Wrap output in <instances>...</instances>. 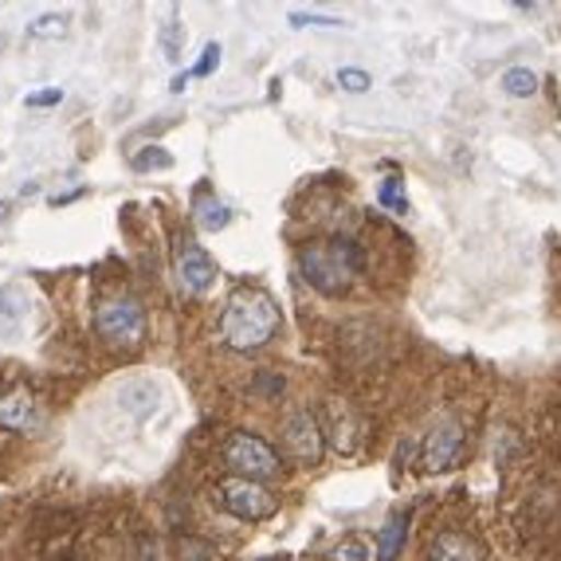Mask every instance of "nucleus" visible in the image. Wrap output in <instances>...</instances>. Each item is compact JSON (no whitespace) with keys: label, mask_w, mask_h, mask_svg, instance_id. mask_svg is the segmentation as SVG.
<instances>
[{"label":"nucleus","mask_w":561,"mask_h":561,"mask_svg":"<svg viewBox=\"0 0 561 561\" xmlns=\"http://www.w3.org/2000/svg\"><path fill=\"white\" fill-rule=\"evenodd\" d=\"M377 205L389 208L393 216H409L412 205H409V193H404V178H385L377 185Z\"/></svg>","instance_id":"ddd939ff"},{"label":"nucleus","mask_w":561,"mask_h":561,"mask_svg":"<svg viewBox=\"0 0 561 561\" xmlns=\"http://www.w3.org/2000/svg\"><path fill=\"white\" fill-rule=\"evenodd\" d=\"M299 272L322 295H342L354 287V279L365 272V252L357 240L330 236V240H310L299 252Z\"/></svg>","instance_id":"f03ea898"},{"label":"nucleus","mask_w":561,"mask_h":561,"mask_svg":"<svg viewBox=\"0 0 561 561\" xmlns=\"http://www.w3.org/2000/svg\"><path fill=\"white\" fill-rule=\"evenodd\" d=\"M432 561H483V550L471 542L468 534H456V530H444L432 538Z\"/></svg>","instance_id":"1a4fd4ad"},{"label":"nucleus","mask_w":561,"mask_h":561,"mask_svg":"<svg viewBox=\"0 0 561 561\" xmlns=\"http://www.w3.org/2000/svg\"><path fill=\"white\" fill-rule=\"evenodd\" d=\"M225 463L240 479H275L279 476V451L272 444L255 436V432H232L225 444Z\"/></svg>","instance_id":"20e7f679"},{"label":"nucleus","mask_w":561,"mask_h":561,"mask_svg":"<svg viewBox=\"0 0 561 561\" xmlns=\"http://www.w3.org/2000/svg\"><path fill=\"white\" fill-rule=\"evenodd\" d=\"M228 220H232V208H228L225 201H216V197L197 201V225L205 228V232H220V228H228Z\"/></svg>","instance_id":"4468645a"},{"label":"nucleus","mask_w":561,"mask_h":561,"mask_svg":"<svg viewBox=\"0 0 561 561\" xmlns=\"http://www.w3.org/2000/svg\"><path fill=\"white\" fill-rule=\"evenodd\" d=\"M4 213H9V201H0V220H4Z\"/></svg>","instance_id":"393cba45"},{"label":"nucleus","mask_w":561,"mask_h":561,"mask_svg":"<svg viewBox=\"0 0 561 561\" xmlns=\"http://www.w3.org/2000/svg\"><path fill=\"white\" fill-rule=\"evenodd\" d=\"M499 87H503L511 99H530V94H538V76H534L530 67H511Z\"/></svg>","instance_id":"2eb2a0df"},{"label":"nucleus","mask_w":561,"mask_h":561,"mask_svg":"<svg viewBox=\"0 0 561 561\" xmlns=\"http://www.w3.org/2000/svg\"><path fill=\"white\" fill-rule=\"evenodd\" d=\"M216 495H220V506H225L228 515L240 518V523H263V518H272L279 511V499L263 483H255V479L228 476L225 483L216 486Z\"/></svg>","instance_id":"39448f33"},{"label":"nucleus","mask_w":561,"mask_h":561,"mask_svg":"<svg viewBox=\"0 0 561 561\" xmlns=\"http://www.w3.org/2000/svg\"><path fill=\"white\" fill-rule=\"evenodd\" d=\"M185 87H188V71H185V76H178V79H173V91H185Z\"/></svg>","instance_id":"b1692460"},{"label":"nucleus","mask_w":561,"mask_h":561,"mask_svg":"<svg viewBox=\"0 0 561 561\" xmlns=\"http://www.w3.org/2000/svg\"><path fill=\"white\" fill-rule=\"evenodd\" d=\"M173 279H178V290L185 299H205L208 287L216 283L213 255H208L193 236H181V240L173 243Z\"/></svg>","instance_id":"423d86ee"},{"label":"nucleus","mask_w":561,"mask_h":561,"mask_svg":"<svg viewBox=\"0 0 561 561\" xmlns=\"http://www.w3.org/2000/svg\"><path fill=\"white\" fill-rule=\"evenodd\" d=\"M290 24H295V28H310V24H314V28H342L337 16H319V12H290Z\"/></svg>","instance_id":"6ab92c4d"},{"label":"nucleus","mask_w":561,"mask_h":561,"mask_svg":"<svg viewBox=\"0 0 561 561\" xmlns=\"http://www.w3.org/2000/svg\"><path fill=\"white\" fill-rule=\"evenodd\" d=\"M24 103H28V106H59V103H64V91H59V87H47V91L28 94Z\"/></svg>","instance_id":"5701e85b"},{"label":"nucleus","mask_w":561,"mask_h":561,"mask_svg":"<svg viewBox=\"0 0 561 561\" xmlns=\"http://www.w3.org/2000/svg\"><path fill=\"white\" fill-rule=\"evenodd\" d=\"M327 561H369V550H365L357 538H342V542L327 553Z\"/></svg>","instance_id":"a211bd4d"},{"label":"nucleus","mask_w":561,"mask_h":561,"mask_svg":"<svg viewBox=\"0 0 561 561\" xmlns=\"http://www.w3.org/2000/svg\"><path fill=\"white\" fill-rule=\"evenodd\" d=\"M409 542V515H393L377 530V561H397Z\"/></svg>","instance_id":"f8f14e48"},{"label":"nucleus","mask_w":561,"mask_h":561,"mask_svg":"<svg viewBox=\"0 0 561 561\" xmlns=\"http://www.w3.org/2000/svg\"><path fill=\"white\" fill-rule=\"evenodd\" d=\"M24 322H28V299H24V290L20 287L0 290V337H16Z\"/></svg>","instance_id":"9b49d317"},{"label":"nucleus","mask_w":561,"mask_h":561,"mask_svg":"<svg viewBox=\"0 0 561 561\" xmlns=\"http://www.w3.org/2000/svg\"><path fill=\"white\" fill-rule=\"evenodd\" d=\"M94 330H99V337H103L106 346L138 350L141 342H146L150 322H146V310H141L138 299L114 295V299L99 302V310H94Z\"/></svg>","instance_id":"7ed1b4c3"},{"label":"nucleus","mask_w":561,"mask_h":561,"mask_svg":"<svg viewBox=\"0 0 561 561\" xmlns=\"http://www.w3.org/2000/svg\"><path fill=\"white\" fill-rule=\"evenodd\" d=\"M36 424H39V416H36V404H32L28 393L0 397V428H9V432H32Z\"/></svg>","instance_id":"9d476101"},{"label":"nucleus","mask_w":561,"mask_h":561,"mask_svg":"<svg viewBox=\"0 0 561 561\" xmlns=\"http://www.w3.org/2000/svg\"><path fill=\"white\" fill-rule=\"evenodd\" d=\"M67 32V16H39L36 24H28V36L32 39H56Z\"/></svg>","instance_id":"f3484780"},{"label":"nucleus","mask_w":561,"mask_h":561,"mask_svg":"<svg viewBox=\"0 0 561 561\" xmlns=\"http://www.w3.org/2000/svg\"><path fill=\"white\" fill-rule=\"evenodd\" d=\"M283 448L295 463L302 468H314L322 463V424L310 416L307 409L290 412L287 421H283Z\"/></svg>","instance_id":"0eeeda50"},{"label":"nucleus","mask_w":561,"mask_h":561,"mask_svg":"<svg viewBox=\"0 0 561 561\" xmlns=\"http://www.w3.org/2000/svg\"><path fill=\"white\" fill-rule=\"evenodd\" d=\"M169 165H173V158H169L161 146H150L146 153H138V158H134V169H169Z\"/></svg>","instance_id":"412c9836"},{"label":"nucleus","mask_w":561,"mask_h":561,"mask_svg":"<svg viewBox=\"0 0 561 561\" xmlns=\"http://www.w3.org/2000/svg\"><path fill=\"white\" fill-rule=\"evenodd\" d=\"M337 83L346 87L350 94H362V91H369V76H365L362 67H342V71H337Z\"/></svg>","instance_id":"aec40b11"},{"label":"nucleus","mask_w":561,"mask_h":561,"mask_svg":"<svg viewBox=\"0 0 561 561\" xmlns=\"http://www.w3.org/2000/svg\"><path fill=\"white\" fill-rule=\"evenodd\" d=\"M463 456H468V432H463V424L448 421L428 432V440H424V468L428 471L459 468Z\"/></svg>","instance_id":"6e6552de"},{"label":"nucleus","mask_w":561,"mask_h":561,"mask_svg":"<svg viewBox=\"0 0 561 561\" xmlns=\"http://www.w3.org/2000/svg\"><path fill=\"white\" fill-rule=\"evenodd\" d=\"M279 330V302L260 287H240L232 290V299L225 302L220 314V337L228 350H260L267 346Z\"/></svg>","instance_id":"f257e3e1"},{"label":"nucleus","mask_w":561,"mask_h":561,"mask_svg":"<svg viewBox=\"0 0 561 561\" xmlns=\"http://www.w3.org/2000/svg\"><path fill=\"white\" fill-rule=\"evenodd\" d=\"M220 67V44H205V51H201V59H197V67H193V76H201V79H208Z\"/></svg>","instance_id":"4be33fe9"},{"label":"nucleus","mask_w":561,"mask_h":561,"mask_svg":"<svg viewBox=\"0 0 561 561\" xmlns=\"http://www.w3.org/2000/svg\"><path fill=\"white\" fill-rule=\"evenodd\" d=\"M181 39H185V24L178 20V9H169L165 24H161V51H165L169 64L181 59Z\"/></svg>","instance_id":"dca6fc26"}]
</instances>
